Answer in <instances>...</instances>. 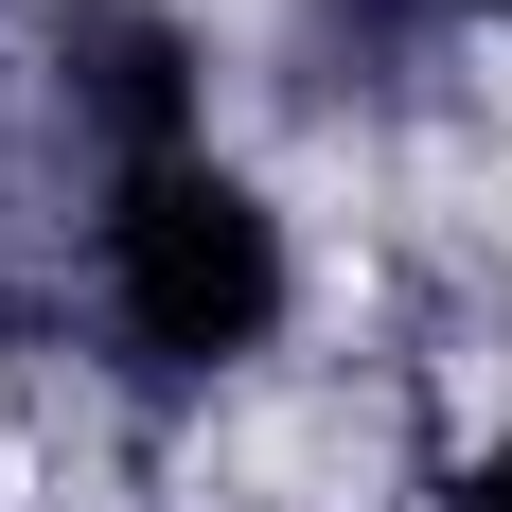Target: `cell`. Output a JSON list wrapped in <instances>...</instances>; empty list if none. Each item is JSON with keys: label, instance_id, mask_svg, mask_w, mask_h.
I'll list each match as a JSON object with an SVG mask.
<instances>
[{"label": "cell", "instance_id": "obj_2", "mask_svg": "<svg viewBox=\"0 0 512 512\" xmlns=\"http://www.w3.org/2000/svg\"><path fill=\"white\" fill-rule=\"evenodd\" d=\"M53 71H71V106L106 124L124 177L195 159V36H177V18H142V0H71V18H53Z\"/></svg>", "mask_w": 512, "mask_h": 512}, {"label": "cell", "instance_id": "obj_3", "mask_svg": "<svg viewBox=\"0 0 512 512\" xmlns=\"http://www.w3.org/2000/svg\"><path fill=\"white\" fill-rule=\"evenodd\" d=\"M442 512H512V442H477V460L442 477Z\"/></svg>", "mask_w": 512, "mask_h": 512}, {"label": "cell", "instance_id": "obj_1", "mask_svg": "<svg viewBox=\"0 0 512 512\" xmlns=\"http://www.w3.org/2000/svg\"><path fill=\"white\" fill-rule=\"evenodd\" d=\"M106 336L195 389V371H248L283 336V212L230 177V159H159L106 195Z\"/></svg>", "mask_w": 512, "mask_h": 512}, {"label": "cell", "instance_id": "obj_4", "mask_svg": "<svg viewBox=\"0 0 512 512\" xmlns=\"http://www.w3.org/2000/svg\"><path fill=\"white\" fill-rule=\"evenodd\" d=\"M442 18H512V0H442Z\"/></svg>", "mask_w": 512, "mask_h": 512}]
</instances>
